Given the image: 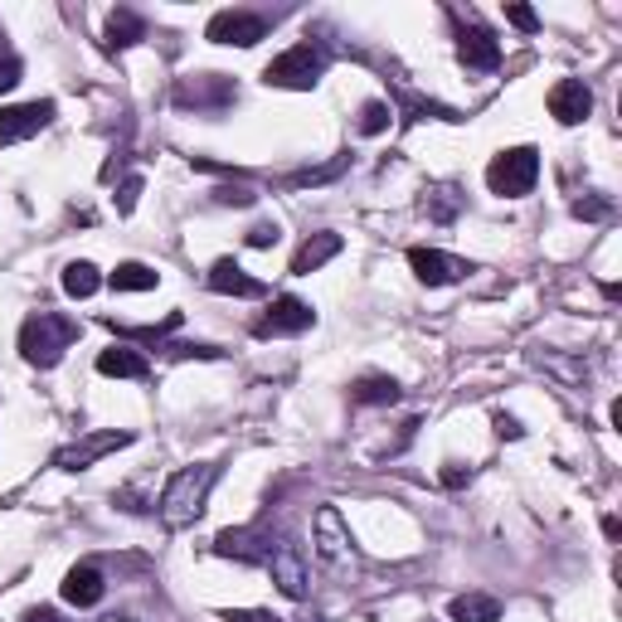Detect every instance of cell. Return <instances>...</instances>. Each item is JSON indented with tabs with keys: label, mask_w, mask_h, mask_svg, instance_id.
Here are the masks:
<instances>
[{
	"label": "cell",
	"mask_w": 622,
	"mask_h": 622,
	"mask_svg": "<svg viewBox=\"0 0 622 622\" xmlns=\"http://www.w3.org/2000/svg\"><path fill=\"white\" fill-rule=\"evenodd\" d=\"M399 102H403V112H409V122H423V117L458 122V112H452V108H443V102H428V98H419V92H403V88H399Z\"/></svg>",
	"instance_id": "26"
},
{
	"label": "cell",
	"mask_w": 622,
	"mask_h": 622,
	"mask_svg": "<svg viewBox=\"0 0 622 622\" xmlns=\"http://www.w3.org/2000/svg\"><path fill=\"white\" fill-rule=\"evenodd\" d=\"M74 340H78V321L59 316V311H35V316H25V326H20V356L35 370H54Z\"/></svg>",
	"instance_id": "2"
},
{
	"label": "cell",
	"mask_w": 622,
	"mask_h": 622,
	"mask_svg": "<svg viewBox=\"0 0 622 622\" xmlns=\"http://www.w3.org/2000/svg\"><path fill=\"white\" fill-rule=\"evenodd\" d=\"M423 210H428V220L438 224H452L462 210V195L452 190V185H438V190H428V200H423Z\"/></svg>",
	"instance_id": "25"
},
{
	"label": "cell",
	"mask_w": 622,
	"mask_h": 622,
	"mask_svg": "<svg viewBox=\"0 0 622 622\" xmlns=\"http://www.w3.org/2000/svg\"><path fill=\"white\" fill-rule=\"evenodd\" d=\"M147 39V20L137 15V10H127V5H117L108 15V39L102 45L108 49H132V45H141Z\"/></svg>",
	"instance_id": "20"
},
{
	"label": "cell",
	"mask_w": 622,
	"mask_h": 622,
	"mask_svg": "<svg viewBox=\"0 0 622 622\" xmlns=\"http://www.w3.org/2000/svg\"><path fill=\"white\" fill-rule=\"evenodd\" d=\"M98 375H108V380H147L151 360L141 356V350H132V346H108L98 356Z\"/></svg>",
	"instance_id": "17"
},
{
	"label": "cell",
	"mask_w": 622,
	"mask_h": 622,
	"mask_svg": "<svg viewBox=\"0 0 622 622\" xmlns=\"http://www.w3.org/2000/svg\"><path fill=\"white\" fill-rule=\"evenodd\" d=\"M316 326V311L302 297H273V307H268V316L253 326V336H302V331Z\"/></svg>",
	"instance_id": "11"
},
{
	"label": "cell",
	"mask_w": 622,
	"mask_h": 622,
	"mask_svg": "<svg viewBox=\"0 0 622 622\" xmlns=\"http://www.w3.org/2000/svg\"><path fill=\"white\" fill-rule=\"evenodd\" d=\"M458 59L467 69H476V74H496V69H501V45H496V35L486 25H462Z\"/></svg>",
	"instance_id": "15"
},
{
	"label": "cell",
	"mask_w": 622,
	"mask_h": 622,
	"mask_svg": "<svg viewBox=\"0 0 622 622\" xmlns=\"http://www.w3.org/2000/svg\"><path fill=\"white\" fill-rule=\"evenodd\" d=\"M350 165V156H336L331 165H321V171H297V175H287L283 181V190H302V185H326V181H336L340 171Z\"/></svg>",
	"instance_id": "27"
},
{
	"label": "cell",
	"mask_w": 622,
	"mask_h": 622,
	"mask_svg": "<svg viewBox=\"0 0 622 622\" xmlns=\"http://www.w3.org/2000/svg\"><path fill=\"white\" fill-rule=\"evenodd\" d=\"M326 64H331V54L316 45V39H302V45H293V49H283V54L273 59V64L263 69V83L268 88H293V92H307V88H316L321 74H326Z\"/></svg>",
	"instance_id": "3"
},
{
	"label": "cell",
	"mask_w": 622,
	"mask_h": 622,
	"mask_svg": "<svg viewBox=\"0 0 622 622\" xmlns=\"http://www.w3.org/2000/svg\"><path fill=\"white\" fill-rule=\"evenodd\" d=\"M277 238H283L277 224H253V229H248V248H273Z\"/></svg>",
	"instance_id": "35"
},
{
	"label": "cell",
	"mask_w": 622,
	"mask_h": 622,
	"mask_svg": "<svg viewBox=\"0 0 622 622\" xmlns=\"http://www.w3.org/2000/svg\"><path fill=\"white\" fill-rule=\"evenodd\" d=\"M210 287L214 293H224V297H263L268 293L258 277H248L244 268L234 263V258H220V263L210 268Z\"/></svg>",
	"instance_id": "18"
},
{
	"label": "cell",
	"mask_w": 622,
	"mask_h": 622,
	"mask_svg": "<svg viewBox=\"0 0 622 622\" xmlns=\"http://www.w3.org/2000/svg\"><path fill=\"white\" fill-rule=\"evenodd\" d=\"M340 253V234H311L302 248H297V258H293V273L297 277H311L321 263H331V258Z\"/></svg>",
	"instance_id": "21"
},
{
	"label": "cell",
	"mask_w": 622,
	"mask_h": 622,
	"mask_svg": "<svg viewBox=\"0 0 622 622\" xmlns=\"http://www.w3.org/2000/svg\"><path fill=\"white\" fill-rule=\"evenodd\" d=\"M268 549H273V531L268 525H238V531L214 535V555L238 559V564H268Z\"/></svg>",
	"instance_id": "8"
},
{
	"label": "cell",
	"mask_w": 622,
	"mask_h": 622,
	"mask_svg": "<svg viewBox=\"0 0 622 622\" xmlns=\"http://www.w3.org/2000/svg\"><path fill=\"white\" fill-rule=\"evenodd\" d=\"M492 423H496V433H501V438H521V423H515L511 413H496Z\"/></svg>",
	"instance_id": "38"
},
{
	"label": "cell",
	"mask_w": 622,
	"mask_h": 622,
	"mask_svg": "<svg viewBox=\"0 0 622 622\" xmlns=\"http://www.w3.org/2000/svg\"><path fill=\"white\" fill-rule=\"evenodd\" d=\"M20 622H64V613H54V608H29V613H20Z\"/></svg>",
	"instance_id": "39"
},
{
	"label": "cell",
	"mask_w": 622,
	"mask_h": 622,
	"mask_svg": "<svg viewBox=\"0 0 622 622\" xmlns=\"http://www.w3.org/2000/svg\"><path fill=\"white\" fill-rule=\"evenodd\" d=\"M59 283H64V293L74 297V302H83V297H92V293L102 287V273H98L92 263H83V258H78V263L64 268V277H59Z\"/></svg>",
	"instance_id": "23"
},
{
	"label": "cell",
	"mask_w": 622,
	"mask_h": 622,
	"mask_svg": "<svg viewBox=\"0 0 622 622\" xmlns=\"http://www.w3.org/2000/svg\"><path fill=\"white\" fill-rule=\"evenodd\" d=\"M108 283L117 287V293H151V287L161 283V273L147 263H117V273H112Z\"/></svg>",
	"instance_id": "24"
},
{
	"label": "cell",
	"mask_w": 622,
	"mask_h": 622,
	"mask_svg": "<svg viewBox=\"0 0 622 622\" xmlns=\"http://www.w3.org/2000/svg\"><path fill=\"white\" fill-rule=\"evenodd\" d=\"M102 622H132V618H102Z\"/></svg>",
	"instance_id": "40"
},
{
	"label": "cell",
	"mask_w": 622,
	"mask_h": 622,
	"mask_svg": "<svg viewBox=\"0 0 622 622\" xmlns=\"http://www.w3.org/2000/svg\"><path fill=\"white\" fill-rule=\"evenodd\" d=\"M535 181H540V151L535 147H511L486 165V185H492V195H501V200L531 195Z\"/></svg>",
	"instance_id": "4"
},
{
	"label": "cell",
	"mask_w": 622,
	"mask_h": 622,
	"mask_svg": "<svg viewBox=\"0 0 622 622\" xmlns=\"http://www.w3.org/2000/svg\"><path fill=\"white\" fill-rule=\"evenodd\" d=\"M467 482H472V467L462 472V462H448V472H443V486H452V492H458V486H467Z\"/></svg>",
	"instance_id": "36"
},
{
	"label": "cell",
	"mask_w": 622,
	"mask_h": 622,
	"mask_svg": "<svg viewBox=\"0 0 622 622\" xmlns=\"http://www.w3.org/2000/svg\"><path fill=\"white\" fill-rule=\"evenodd\" d=\"M409 268L423 287H452L472 273L467 258H452V253H443V248H409Z\"/></svg>",
	"instance_id": "10"
},
{
	"label": "cell",
	"mask_w": 622,
	"mask_h": 622,
	"mask_svg": "<svg viewBox=\"0 0 622 622\" xmlns=\"http://www.w3.org/2000/svg\"><path fill=\"white\" fill-rule=\"evenodd\" d=\"M238 98V88L224 74H195L175 83V108H195V112H224Z\"/></svg>",
	"instance_id": "7"
},
{
	"label": "cell",
	"mask_w": 622,
	"mask_h": 622,
	"mask_svg": "<svg viewBox=\"0 0 622 622\" xmlns=\"http://www.w3.org/2000/svg\"><path fill=\"white\" fill-rule=\"evenodd\" d=\"M399 380L394 375H360L356 385H350V403H360V409H380V403H399Z\"/></svg>",
	"instance_id": "19"
},
{
	"label": "cell",
	"mask_w": 622,
	"mask_h": 622,
	"mask_svg": "<svg viewBox=\"0 0 622 622\" xmlns=\"http://www.w3.org/2000/svg\"><path fill=\"white\" fill-rule=\"evenodd\" d=\"M102 594H108V584H102V569L98 564H74L64 574V598L74 608H92L102 604Z\"/></svg>",
	"instance_id": "16"
},
{
	"label": "cell",
	"mask_w": 622,
	"mask_h": 622,
	"mask_svg": "<svg viewBox=\"0 0 622 622\" xmlns=\"http://www.w3.org/2000/svg\"><path fill=\"white\" fill-rule=\"evenodd\" d=\"M316 555L326 559V564H346V559H356L350 525H346V515H340L336 506H321L316 511Z\"/></svg>",
	"instance_id": "14"
},
{
	"label": "cell",
	"mask_w": 622,
	"mask_h": 622,
	"mask_svg": "<svg viewBox=\"0 0 622 622\" xmlns=\"http://www.w3.org/2000/svg\"><path fill=\"white\" fill-rule=\"evenodd\" d=\"M506 20H511L515 29H525V35H535V29H540V15H535L531 5H506Z\"/></svg>",
	"instance_id": "32"
},
{
	"label": "cell",
	"mask_w": 622,
	"mask_h": 622,
	"mask_svg": "<svg viewBox=\"0 0 622 622\" xmlns=\"http://www.w3.org/2000/svg\"><path fill=\"white\" fill-rule=\"evenodd\" d=\"M389 117H394V112H389V102H365V108H360V132H365V137H380V132H385L389 127Z\"/></svg>",
	"instance_id": "28"
},
{
	"label": "cell",
	"mask_w": 622,
	"mask_h": 622,
	"mask_svg": "<svg viewBox=\"0 0 622 622\" xmlns=\"http://www.w3.org/2000/svg\"><path fill=\"white\" fill-rule=\"evenodd\" d=\"M214 482H220V462H190V467H181V472L165 482V492H161V521L171 525V531L195 525L204 515V501H210Z\"/></svg>",
	"instance_id": "1"
},
{
	"label": "cell",
	"mask_w": 622,
	"mask_h": 622,
	"mask_svg": "<svg viewBox=\"0 0 622 622\" xmlns=\"http://www.w3.org/2000/svg\"><path fill=\"white\" fill-rule=\"evenodd\" d=\"M214 200H220V204H234V210H248L258 195L248 190V185H220V190H214Z\"/></svg>",
	"instance_id": "31"
},
{
	"label": "cell",
	"mask_w": 622,
	"mask_h": 622,
	"mask_svg": "<svg viewBox=\"0 0 622 622\" xmlns=\"http://www.w3.org/2000/svg\"><path fill=\"white\" fill-rule=\"evenodd\" d=\"M263 569L273 574V584L283 588L287 598H307V555L293 535H273V549H268Z\"/></svg>",
	"instance_id": "5"
},
{
	"label": "cell",
	"mask_w": 622,
	"mask_h": 622,
	"mask_svg": "<svg viewBox=\"0 0 622 622\" xmlns=\"http://www.w3.org/2000/svg\"><path fill=\"white\" fill-rule=\"evenodd\" d=\"M54 102H20V108H0V147H15V141H25V137H39V132L54 122Z\"/></svg>",
	"instance_id": "9"
},
{
	"label": "cell",
	"mask_w": 622,
	"mask_h": 622,
	"mask_svg": "<svg viewBox=\"0 0 622 622\" xmlns=\"http://www.w3.org/2000/svg\"><path fill=\"white\" fill-rule=\"evenodd\" d=\"M137 195H141V175H127L117 190V214H132L137 210Z\"/></svg>",
	"instance_id": "33"
},
{
	"label": "cell",
	"mask_w": 622,
	"mask_h": 622,
	"mask_svg": "<svg viewBox=\"0 0 622 622\" xmlns=\"http://www.w3.org/2000/svg\"><path fill=\"white\" fill-rule=\"evenodd\" d=\"M127 443H132V433H122V428L83 433L78 443H69V448H59V452H54V467H59V472H88L92 462H102L108 452L127 448Z\"/></svg>",
	"instance_id": "6"
},
{
	"label": "cell",
	"mask_w": 622,
	"mask_h": 622,
	"mask_svg": "<svg viewBox=\"0 0 622 622\" xmlns=\"http://www.w3.org/2000/svg\"><path fill=\"white\" fill-rule=\"evenodd\" d=\"M545 102H549V117H555L559 127H579V122L594 112V92H588L584 78H559Z\"/></svg>",
	"instance_id": "13"
},
{
	"label": "cell",
	"mask_w": 622,
	"mask_h": 622,
	"mask_svg": "<svg viewBox=\"0 0 622 622\" xmlns=\"http://www.w3.org/2000/svg\"><path fill=\"white\" fill-rule=\"evenodd\" d=\"M20 74H25V64H20L15 54H0V92H10V88H15Z\"/></svg>",
	"instance_id": "34"
},
{
	"label": "cell",
	"mask_w": 622,
	"mask_h": 622,
	"mask_svg": "<svg viewBox=\"0 0 622 622\" xmlns=\"http://www.w3.org/2000/svg\"><path fill=\"white\" fill-rule=\"evenodd\" d=\"M452 622H496L501 618V604H496L492 594H462V598H452Z\"/></svg>",
	"instance_id": "22"
},
{
	"label": "cell",
	"mask_w": 622,
	"mask_h": 622,
	"mask_svg": "<svg viewBox=\"0 0 622 622\" xmlns=\"http://www.w3.org/2000/svg\"><path fill=\"white\" fill-rule=\"evenodd\" d=\"M574 220H584V224H604V220H613V204L598 200V195H584V200H574Z\"/></svg>",
	"instance_id": "29"
},
{
	"label": "cell",
	"mask_w": 622,
	"mask_h": 622,
	"mask_svg": "<svg viewBox=\"0 0 622 622\" xmlns=\"http://www.w3.org/2000/svg\"><path fill=\"white\" fill-rule=\"evenodd\" d=\"M204 35H210L214 45L253 49L258 39L268 35V15H253V10H220V15L210 20V29H204Z\"/></svg>",
	"instance_id": "12"
},
{
	"label": "cell",
	"mask_w": 622,
	"mask_h": 622,
	"mask_svg": "<svg viewBox=\"0 0 622 622\" xmlns=\"http://www.w3.org/2000/svg\"><path fill=\"white\" fill-rule=\"evenodd\" d=\"M535 365L555 370V375H559V380H569V385H584V380H588V370H584V365H569V360H559V356H535Z\"/></svg>",
	"instance_id": "30"
},
{
	"label": "cell",
	"mask_w": 622,
	"mask_h": 622,
	"mask_svg": "<svg viewBox=\"0 0 622 622\" xmlns=\"http://www.w3.org/2000/svg\"><path fill=\"white\" fill-rule=\"evenodd\" d=\"M224 622H283L277 613H263V608H248V613H229Z\"/></svg>",
	"instance_id": "37"
},
{
	"label": "cell",
	"mask_w": 622,
	"mask_h": 622,
	"mask_svg": "<svg viewBox=\"0 0 622 622\" xmlns=\"http://www.w3.org/2000/svg\"><path fill=\"white\" fill-rule=\"evenodd\" d=\"M302 622H321V613H311V618H302Z\"/></svg>",
	"instance_id": "41"
}]
</instances>
